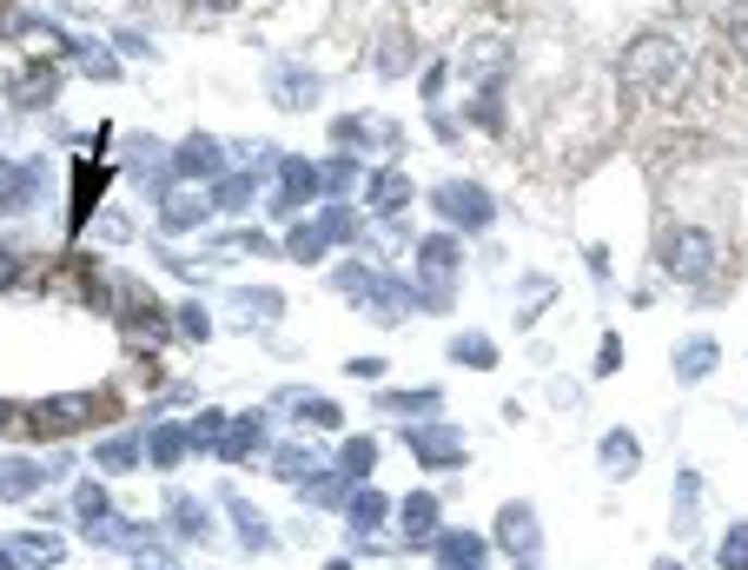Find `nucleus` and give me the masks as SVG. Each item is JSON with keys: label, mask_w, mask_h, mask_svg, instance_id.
I'll return each mask as SVG.
<instances>
[{"label": "nucleus", "mask_w": 748, "mask_h": 570, "mask_svg": "<svg viewBox=\"0 0 748 570\" xmlns=\"http://www.w3.org/2000/svg\"><path fill=\"white\" fill-rule=\"evenodd\" d=\"M371 206H384V213H391V206H404V180H397V173H378V186H371Z\"/></svg>", "instance_id": "obj_5"}, {"label": "nucleus", "mask_w": 748, "mask_h": 570, "mask_svg": "<svg viewBox=\"0 0 748 570\" xmlns=\"http://www.w3.org/2000/svg\"><path fill=\"white\" fill-rule=\"evenodd\" d=\"M496 537H504V550H511V557H530V544H537L530 511H524V505H511L504 518H496Z\"/></svg>", "instance_id": "obj_3"}, {"label": "nucleus", "mask_w": 748, "mask_h": 570, "mask_svg": "<svg viewBox=\"0 0 748 570\" xmlns=\"http://www.w3.org/2000/svg\"><path fill=\"white\" fill-rule=\"evenodd\" d=\"M0 419H8V412H0Z\"/></svg>", "instance_id": "obj_16"}, {"label": "nucleus", "mask_w": 748, "mask_h": 570, "mask_svg": "<svg viewBox=\"0 0 748 570\" xmlns=\"http://www.w3.org/2000/svg\"><path fill=\"white\" fill-rule=\"evenodd\" d=\"M722 563H728V570H748V531H728V544H722Z\"/></svg>", "instance_id": "obj_9"}, {"label": "nucleus", "mask_w": 748, "mask_h": 570, "mask_svg": "<svg viewBox=\"0 0 748 570\" xmlns=\"http://www.w3.org/2000/svg\"><path fill=\"white\" fill-rule=\"evenodd\" d=\"M623 73H629V87H636V94H676L689 66H683V53H676L670 40H642V47H629Z\"/></svg>", "instance_id": "obj_1"}, {"label": "nucleus", "mask_w": 748, "mask_h": 570, "mask_svg": "<svg viewBox=\"0 0 748 570\" xmlns=\"http://www.w3.org/2000/svg\"><path fill=\"white\" fill-rule=\"evenodd\" d=\"M0 570H14V557H8V550H0Z\"/></svg>", "instance_id": "obj_14"}, {"label": "nucleus", "mask_w": 748, "mask_h": 570, "mask_svg": "<svg viewBox=\"0 0 748 570\" xmlns=\"http://www.w3.org/2000/svg\"><path fill=\"white\" fill-rule=\"evenodd\" d=\"M34 484V464H0V492H27Z\"/></svg>", "instance_id": "obj_10"}, {"label": "nucleus", "mask_w": 748, "mask_h": 570, "mask_svg": "<svg viewBox=\"0 0 748 570\" xmlns=\"http://www.w3.org/2000/svg\"><path fill=\"white\" fill-rule=\"evenodd\" d=\"M100 464H107V471H126V464H133V445H126V438H120V445H100Z\"/></svg>", "instance_id": "obj_11"}, {"label": "nucleus", "mask_w": 748, "mask_h": 570, "mask_svg": "<svg viewBox=\"0 0 748 570\" xmlns=\"http://www.w3.org/2000/svg\"><path fill=\"white\" fill-rule=\"evenodd\" d=\"M14 272H21V266H14V253L0 246V286H14Z\"/></svg>", "instance_id": "obj_13"}, {"label": "nucleus", "mask_w": 748, "mask_h": 570, "mask_svg": "<svg viewBox=\"0 0 748 570\" xmlns=\"http://www.w3.org/2000/svg\"><path fill=\"white\" fill-rule=\"evenodd\" d=\"M629 458H636V438H629V432H610V445H603V464H610V471H623Z\"/></svg>", "instance_id": "obj_6"}, {"label": "nucleus", "mask_w": 748, "mask_h": 570, "mask_svg": "<svg viewBox=\"0 0 748 570\" xmlns=\"http://www.w3.org/2000/svg\"><path fill=\"white\" fill-rule=\"evenodd\" d=\"M438 213H451V219H470V226H483V219H490V199H483L477 186H444V193H438Z\"/></svg>", "instance_id": "obj_2"}, {"label": "nucleus", "mask_w": 748, "mask_h": 570, "mask_svg": "<svg viewBox=\"0 0 748 570\" xmlns=\"http://www.w3.org/2000/svg\"><path fill=\"white\" fill-rule=\"evenodd\" d=\"M662 570H676V563H662Z\"/></svg>", "instance_id": "obj_15"}, {"label": "nucleus", "mask_w": 748, "mask_h": 570, "mask_svg": "<svg viewBox=\"0 0 748 570\" xmlns=\"http://www.w3.org/2000/svg\"><path fill=\"white\" fill-rule=\"evenodd\" d=\"M272 87H279V100H285V107H305V100L318 94V80H311L305 66H279V80H272Z\"/></svg>", "instance_id": "obj_4"}, {"label": "nucleus", "mask_w": 748, "mask_h": 570, "mask_svg": "<svg viewBox=\"0 0 748 570\" xmlns=\"http://www.w3.org/2000/svg\"><path fill=\"white\" fill-rule=\"evenodd\" d=\"M444 563H451V570H470V563H477V537H451V544H444Z\"/></svg>", "instance_id": "obj_7"}, {"label": "nucleus", "mask_w": 748, "mask_h": 570, "mask_svg": "<svg viewBox=\"0 0 748 570\" xmlns=\"http://www.w3.org/2000/svg\"><path fill=\"white\" fill-rule=\"evenodd\" d=\"M709 365H715V352H709V345H689V352L676 359V372H683V378H696V372H709Z\"/></svg>", "instance_id": "obj_8"}, {"label": "nucleus", "mask_w": 748, "mask_h": 570, "mask_svg": "<svg viewBox=\"0 0 748 570\" xmlns=\"http://www.w3.org/2000/svg\"><path fill=\"white\" fill-rule=\"evenodd\" d=\"M457 359H464V365H490V359H496V352H490V345H483V339H464V345H457Z\"/></svg>", "instance_id": "obj_12"}]
</instances>
